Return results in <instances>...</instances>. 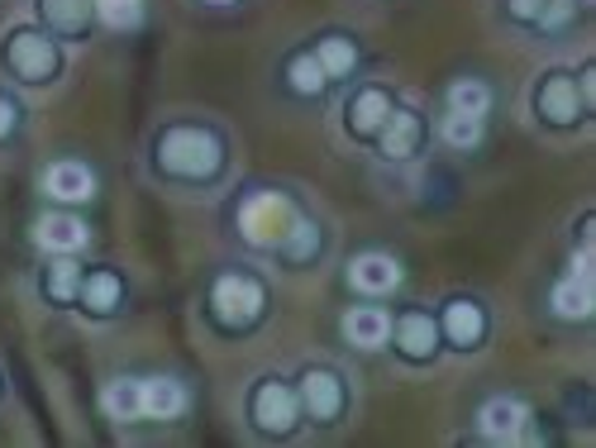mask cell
Listing matches in <instances>:
<instances>
[{
  "instance_id": "ffe728a7",
  "label": "cell",
  "mask_w": 596,
  "mask_h": 448,
  "mask_svg": "<svg viewBox=\"0 0 596 448\" xmlns=\"http://www.w3.org/2000/svg\"><path fill=\"white\" fill-rule=\"evenodd\" d=\"M554 310L568 315V319H583V315L592 310V282H583V277L558 282V286H554Z\"/></svg>"
},
{
  "instance_id": "ba28073f",
  "label": "cell",
  "mask_w": 596,
  "mask_h": 448,
  "mask_svg": "<svg viewBox=\"0 0 596 448\" xmlns=\"http://www.w3.org/2000/svg\"><path fill=\"white\" fill-rule=\"evenodd\" d=\"M301 396H305V410L315 415V420H334V415L344 410V387H340V377L334 373H305L301 381Z\"/></svg>"
},
{
  "instance_id": "30bf717a",
  "label": "cell",
  "mask_w": 596,
  "mask_h": 448,
  "mask_svg": "<svg viewBox=\"0 0 596 448\" xmlns=\"http://www.w3.org/2000/svg\"><path fill=\"white\" fill-rule=\"evenodd\" d=\"M34 238L48 248V253H77L87 244V224L72 220V215H43L34 224Z\"/></svg>"
},
{
  "instance_id": "f1b7e54d",
  "label": "cell",
  "mask_w": 596,
  "mask_h": 448,
  "mask_svg": "<svg viewBox=\"0 0 596 448\" xmlns=\"http://www.w3.org/2000/svg\"><path fill=\"white\" fill-rule=\"evenodd\" d=\"M573 10H577V0H544V10L535 14V20L544 29H563V24L573 20Z\"/></svg>"
},
{
  "instance_id": "ac0fdd59",
  "label": "cell",
  "mask_w": 596,
  "mask_h": 448,
  "mask_svg": "<svg viewBox=\"0 0 596 448\" xmlns=\"http://www.w3.org/2000/svg\"><path fill=\"white\" fill-rule=\"evenodd\" d=\"M444 329L458 348H473L482 339V310L473 306V301H454V306L444 310Z\"/></svg>"
},
{
  "instance_id": "484cf974",
  "label": "cell",
  "mask_w": 596,
  "mask_h": 448,
  "mask_svg": "<svg viewBox=\"0 0 596 448\" xmlns=\"http://www.w3.org/2000/svg\"><path fill=\"white\" fill-rule=\"evenodd\" d=\"M286 77H292V86H296L301 95H315L320 86L330 82L325 68H320V62H315V53H301V58H292V68H286Z\"/></svg>"
},
{
  "instance_id": "7a4b0ae2",
  "label": "cell",
  "mask_w": 596,
  "mask_h": 448,
  "mask_svg": "<svg viewBox=\"0 0 596 448\" xmlns=\"http://www.w3.org/2000/svg\"><path fill=\"white\" fill-rule=\"evenodd\" d=\"M292 220H296L292 201L277 196V191H263V196L244 201V211H239V230H244L249 244L272 248V244H282V238H286V230H292Z\"/></svg>"
},
{
  "instance_id": "4dcf8cb0",
  "label": "cell",
  "mask_w": 596,
  "mask_h": 448,
  "mask_svg": "<svg viewBox=\"0 0 596 448\" xmlns=\"http://www.w3.org/2000/svg\"><path fill=\"white\" fill-rule=\"evenodd\" d=\"M14 120H20V110H14V105L6 101V95H0V139H6V134L14 130Z\"/></svg>"
},
{
  "instance_id": "cb8c5ba5",
  "label": "cell",
  "mask_w": 596,
  "mask_h": 448,
  "mask_svg": "<svg viewBox=\"0 0 596 448\" xmlns=\"http://www.w3.org/2000/svg\"><path fill=\"white\" fill-rule=\"evenodd\" d=\"M91 10L101 14L110 29H134L143 14V0H91Z\"/></svg>"
},
{
  "instance_id": "3957f363",
  "label": "cell",
  "mask_w": 596,
  "mask_h": 448,
  "mask_svg": "<svg viewBox=\"0 0 596 448\" xmlns=\"http://www.w3.org/2000/svg\"><path fill=\"white\" fill-rule=\"evenodd\" d=\"M6 62L14 68V77H24V82H48V77L58 72V48H53V39L20 29L6 48Z\"/></svg>"
},
{
  "instance_id": "f546056e",
  "label": "cell",
  "mask_w": 596,
  "mask_h": 448,
  "mask_svg": "<svg viewBox=\"0 0 596 448\" xmlns=\"http://www.w3.org/2000/svg\"><path fill=\"white\" fill-rule=\"evenodd\" d=\"M506 6H511L515 20H535V14L544 10V0H506Z\"/></svg>"
},
{
  "instance_id": "7c38bea8",
  "label": "cell",
  "mask_w": 596,
  "mask_h": 448,
  "mask_svg": "<svg viewBox=\"0 0 596 448\" xmlns=\"http://www.w3.org/2000/svg\"><path fill=\"white\" fill-rule=\"evenodd\" d=\"M43 191L48 196H58V201H87L95 191V182H91V172L82 163H58V167L43 172Z\"/></svg>"
},
{
  "instance_id": "603a6c76",
  "label": "cell",
  "mask_w": 596,
  "mask_h": 448,
  "mask_svg": "<svg viewBox=\"0 0 596 448\" xmlns=\"http://www.w3.org/2000/svg\"><path fill=\"white\" fill-rule=\"evenodd\" d=\"M48 296L53 301H72L77 292H82V272H77V263L72 258H58L53 267H48Z\"/></svg>"
},
{
  "instance_id": "d4e9b609",
  "label": "cell",
  "mask_w": 596,
  "mask_h": 448,
  "mask_svg": "<svg viewBox=\"0 0 596 448\" xmlns=\"http://www.w3.org/2000/svg\"><path fill=\"white\" fill-rule=\"evenodd\" d=\"M353 58H358V53H353L348 39H325V43L315 48V62L325 68V77H344L353 68Z\"/></svg>"
},
{
  "instance_id": "83f0119b",
  "label": "cell",
  "mask_w": 596,
  "mask_h": 448,
  "mask_svg": "<svg viewBox=\"0 0 596 448\" xmlns=\"http://www.w3.org/2000/svg\"><path fill=\"white\" fill-rule=\"evenodd\" d=\"M444 139L454 143V149H473V143L482 139V120L477 115H448V124H444Z\"/></svg>"
},
{
  "instance_id": "8fae6325",
  "label": "cell",
  "mask_w": 596,
  "mask_h": 448,
  "mask_svg": "<svg viewBox=\"0 0 596 448\" xmlns=\"http://www.w3.org/2000/svg\"><path fill=\"white\" fill-rule=\"evenodd\" d=\"M143 387V415L149 420H176V415L186 410V391L176 387L172 377H149V381H139Z\"/></svg>"
},
{
  "instance_id": "4fadbf2b",
  "label": "cell",
  "mask_w": 596,
  "mask_h": 448,
  "mask_svg": "<svg viewBox=\"0 0 596 448\" xmlns=\"http://www.w3.org/2000/svg\"><path fill=\"white\" fill-rule=\"evenodd\" d=\"M377 134H382V153L386 157H411L415 143H421V120H415L411 110H392Z\"/></svg>"
},
{
  "instance_id": "9a60e30c",
  "label": "cell",
  "mask_w": 596,
  "mask_h": 448,
  "mask_svg": "<svg viewBox=\"0 0 596 448\" xmlns=\"http://www.w3.org/2000/svg\"><path fill=\"white\" fill-rule=\"evenodd\" d=\"M344 334H348V344H358V348H377V344H386V334H392V319L373 306H358V310H348Z\"/></svg>"
},
{
  "instance_id": "52a82bcc",
  "label": "cell",
  "mask_w": 596,
  "mask_h": 448,
  "mask_svg": "<svg viewBox=\"0 0 596 448\" xmlns=\"http://www.w3.org/2000/svg\"><path fill=\"white\" fill-rule=\"evenodd\" d=\"M539 115L549 124H573L583 115V95H577L573 77H549V82L539 86Z\"/></svg>"
},
{
  "instance_id": "5bb4252c",
  "label": "cell",
  "mask_w": 596,
  "mask_h": 448,
  "mask_svg": "<svg viewBox=\"0 0 596 448\" xmlns=\"http://www.w3.org/2000/svg\"><path fill=\"white\" fill-rule=\"evenodd\" d=\"M386 115H392V101H386V91H358L353 95V105H348V130L353 134H377Z\"/></svg>"
},
{
  "instance_id": "4316f807",
  "label": "cell",
  "mask_w": 596,
  "mask_h": 448,
  "mask_svg": "<svg viewBox=\"0 0 596 448\" xmlns=\"http://www.w3.org/2000/svg\"><path fill=\"white\" fill-rule=\"evenodd\" d=\"M315 238H320V230L315 224H305V220H292V230H286V238H282V248H286V258L292 263H305L315 253Z\"/></svg>"
},
{
  "instance_id": "5b68a950",
  "label": "cell",
  "mask_w": 596,
  "mask_h": 448,
  "mask_svg": "<svg viewBox=\"0 0 596 448\" xmlns=\"http://www.w3.org/2000/svg\"><path fill=\"white\" fill-rule=\"evenodd\" d=\"M296 410H301L296 391L282 387V381H263L257 396H253V420L263 425L267 435H286V429L296 425Z\"/></svg>"
},
{
  "instance_id": "277c9868",
  "label": "cell",
  "mask_w": 596,
  "mask_h": 448,
  "mask_svg": "<svg viewBox=\"0 0 596 448\" xmlns=\"http://www.w3.org/2000/svg\"><path fill=\"white\" fill-rule=\"evenodd\" d=\"M215 315L224 325H253L263 315V286L253 277H220L215 282Z\"/></svg>"
},
{
  "instance_id": "7402d4cb",
  "label": "cell",
  "mask_w": 596,
  "mask_h": 448,
  "mask_svg": "<svg viewBox=\"0 0 596 448\" xmlns=\"http://www.w3.org/2000/svg\"><path fill=\"white\" fill-rule=\"evenodd\" d=\"M105 410L115 415V420H139V415H143V387H139V381H110Z\"/></svg>"
},
{
  "instance_id": "8992f818",
  "label": "cell",
  "mask_w": 596,
  "mask_h": 448,
  "mask_svg": "<svg viewBox=\"0 0 596 448\" xmlns=\"http://www.w3.org/2000/svg\"><path fill=\"white\" fill-rule=\"evenodd\" d=\"M525 425H529V410L521 401H511V396L482 406V435L496 439V444H515L525 435Z\"/></svg>"
},
{
  "instance_id": "6da1fadb",
  "label": "cell",
  "mask_w": 596,
  "mask_h": 448,
  "mask_svg": "<svg viewBox=\"0 0 596 448\" xmlns=\"http://www.w3.org/2000/svg\"><path fill=\"white\" fill-rule=\"evenodd\" d=\"M158 167L186 182H205L224 167V143L211 130H168L158 139Z\"/></svg>"
},
{
  "instance_id": "2e32d148",
  "label": "cell",
  "mask_w": 596,
  "mask_h": 448,
  "mask_svg": "<svg viewBox=\"0 0 596 448\" xmlns=\"http://www.w3.org/2000/svg\"><path fill=\"white\" fill-rule=\"evenodd\" d=\"M396 344H401V354L406 358H430L434 344H440V329H434L430 315H406L396 325Z\"/></svg>"
},
{
  "instance_id": "d6986e66",
  "label": "cell",
  "mask_w": 596,
  "mask_h": 448,
  "mask_svg": "<svg viewBox=\"0 0 596 448\" xmlns=\"http://www.w3.org/2000/svg\"><path fill=\"white\" fill-rule=\"evenodd\" d=\"M87 301V310H95V315H110L120 306V277L115 272H91V277L82 282V292H77Z\"/></svg>"
},
{
  "instance_id": "e0dca14e",
  "label": "cell",
  "mask_w": 596,
  "mask_h": 448,
  "mask_svg": "<svg viewBox=\"0 0 596 448\" xmlns=\"http://www.w3.org/2000/svg\"><path fill=\"white\" fill-rule=\"evenodd\" d=\"M39 10L58 34H82L91 20V0H39Z\"/></svg>"
},
{
  "instance_id": "d6a6232c",
  "label": "cell",
  "mask_w": 596,
  "mask_h": 448,
  "mask_svg": "<svg viewBox=\"0 0 596 448\" xmlns=\"http://www.w3.org/2000/svg\"><path fill=\"white\" fill-rule=\"evenodd\" d=\"M215 6H224V0H215Z\"/></svg>"
},
{
  "instance_id": "44dd1931",
  "label": "cell",
  "mask_w": 596,
  "mask_h": 448,
  "mask_svg": "<svg viewBox=\"0 0 596 448\" xmlns=\"http://www.w3.org/2000/svg\"><path fill=\"white\" fill-rule=\"evenodd\" d=\"M448 105L458 110V115H487L492 110V91L482 86V82H473V77H463V82H454V91H448Z\"/></svg>"
},
{
  "instance_id": "1f68e13d",
  "label": "cell",
  "mask_w": 596,
  "mask_h": 448,
  "mask_svg": "<svg viewBox=\"0 0 596 448\" xmlns=\"http://www.w3.org/2000/svg\"><path fill=\"white\" fill-rule=\"evenodd\" d=\"M577 6H592V0H577Z\"/></svg>"
},
{
  "instance_id": "9c48e42d",
  "label": "cell",
  "mask_w": 596,
  "mask_h": 448,
  "mask_svg": "<svg viewBox=\"0 0 596 448\" xmlns=\"http://www.w3.org/2000/svg\"><path fill=\"white\" fill-rule=\"evenodd\" d=\"M348 282L358 286V292H367V296H382V292H392V286L401 282V267L386 258V253H363V258H353Z\"/></svg>"
}]
</instances>
